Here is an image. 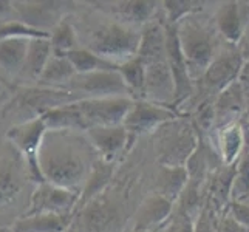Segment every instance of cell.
Masks as SVG:
<instances>
[{
    "label": "cell",
    "instance_id": "27",
    "mask_svg": "<svg viewBox=\"0 0 249 232\" xmlns=\"http://www.w3.org/2000/svg\"><path fill=\"white\" fill-rule=\"evenodd\" d=\"M246 135L240 124L234 123L226 127H223L220 133V152L223 162L228 167H232L235 162H238L240 157L245 150Z\"/></svg>",
    "mask_w": 249,
    "mask_h": 232
},
{
    "label": "cell",
    "instance_id": "39",
    "mask_svg": "<svg viewBox=\"0 0 249 232\" xmlns=\"http://www.w3.org/2000/svg\"><path fill=\"white\" fill-rule=\"evenodd\" d=\"M248 59H249V57H248Z\"/></svg>",
    "mask_w": 249,
    "mask_h": 232
},
{
    "label": "cell",
    "instance_id": "8",
    "mask_svg": "<svg viewBox=\"0 0 249 232\" xmlns=\"http://www.w3.org/2000/svg\"><path fill=\"white\" fill-rule=\"evenodd\" d=\"M81 194L70 191L53 183H42L34 186L30 195L28 208L23 215L33 214H59V215H71L76 204L79 203Z\"/></svg>",
    "mask_w": 249,
    "mask_h": 232
},
{
    "label": "cell",
    "instance_id": "4",
    "mask_svg": "<svg viewBox=\"0 0 249 232\" xmlns=\"http://www.w3.org/2000/svg\"><path fill=\"white\" fill-rule=\"evenodd\" d=\"M177 28L191 77H201L215 59L211 30L206 28L194 14L178 22Z\"/></svg>",
    "mask_w": 249,
    "mask_h": 232
},
{
    "label": "cell",
    "instance_id": "5",
    "mask_svg": "<svg viewBox=\"0 0 249 232\" xmlns=\"http://www.w3.org/2000/svg\"><path fill=\"white\" fill-rule=\"evenodd\" d=\"M47 132V125L40 116L17 123L8 128L6 132L8 143L22 155V158L27 162L28 174L34 186L45 183L44 174H42L39 164V152Z\"/></svg>",
    "mask_w": 249,
    "mask_h": 232
},
{
    "label": "cell",
    "instance_id": "23",
    "mask_svg": "<svg viewBox=\"0 0 249 232\" xmlns=\"http://www.w3.org/2000/svg\"><path fill=\"white\" fill-rule=\"evenodd\" d=\"M45 123L47 130H71V132H87L89 127L81 111L74 104L59 107L47 111L40 116Z\"/></svg>",
    "mask_w": 249,
    "mask_h": 232
},
{
    "label": "cell",
    "instance_id": "16",
    "mask_svg": "<svg viewBox=\"0 0 249 232\" xmlns=\"http://www.w3.org/2000/svg\"><path fill=\"white\" fill-rule=\"evenodd\" d=\"M98 157L107 162H111L116 155H119L128 140V133L124 125H108V127H91L85 132Z\"/></svg>",
    "mask_w": 249,
    "mask_h": 232
},
{
    "label": "cell",
    "instance_id": "28",
    "mask_svg": "<svg viewBox=\"0 0 249 232\" xmlns=\"http://www.w3.org/2000/svg\"><path fill=\"white\" fill-rule=\"evenodd\" d=\"M111 174H113V167H111V162H107L104 160L98 158L96 162L93 164L91 172L87 178V183H85L82 192H81V198L79 203L81 206L89 204L90 201L94 200V196L104 191V187L110 181Z\"/></svg>",
    "mask_w": 249,
    "mask_h": 232
},
{
    "label": "cell",
    "instance_id": "17",
    "mask_svg": "<svg viewBox=\"0 0 249 232\" xmlns=\"http://www.w3.org/2000/svg\"><path fill=\"white\" fill-rule=\"evenodd\" d=\"M249 19V3L242 2H226L215 13V25L231 44H237L243 36L246 20Z\"/></svg>",
    "mask_w": 249,
    "mask_h": 232
},
{
    "label": "cell",
    "instance_id": "29",
    "mask_svg": "<svg viewBox=\"0 0 249 232\" xmlns=\"http://www.w3.org/2000/svg\"><path fill=\"white\" fill-rule=\"evenodd\" d=\"M67 57L73 64L76 73H94V71H118V67L113 62H108L98 54L91 53L87 48H76Z\"/></svg>",
    "mask_w": 249,
    "mask_h": 232
},
{
    "label": "cell",
    "instance_id": "2",
    "mask_svg": "<svg viewBox=\"0 0 249 232\" xmlns=\"http://www.w3.org/2000/svg\"><path fill=\"white\" fill-rule=\"evenodd\" d=\"M84 40V48L108 62L121 65L138 56L141 33L121 22H101L89 28Z\"/></svg>",
    "mask_w": 249,
    "mask_h": 232
},
{
    "label": "cell",
    "instance_id": "18",
    "mask_svg": "<svg viewBox=\"0 0 249 232\" xmlns=\"http://www.w3.org/2000/svg\"><path fill=\"white\" fill-rule=\"evenodd\" d=\"M71 223V215L59 214H33L20 215L8 228L10 232H65Z\"/></svg>",
    "mask_w": 249,
    "mask_h": 232
},
{
    "label": "cell",
    "instance_id": "37",
    "mask_svg": "<svg viewBox=\"0 0 249 232\" xmlns=\"http://www.w3.org/2000/svg\"><path fill=\"white\" fill-rule=\"evenodd\" d=\"M17 19L14 8H13V2H2L0 0V22H6V20H13Z\"/></svg>",
    "mask_w": 249,
    "mask_h": 232
},
{
    "label": "cell",
    "instance_id": "19",
    "mask_svg": "<svg viewBox=\"0 0 249 232\" xmlns=\"http://www.w3.org/2000/svg\"><path fill=\"white\" fill-rule=\"evenodd\" d=\"M246 94L243 91L242 84L238 81H235L234 84H231L229 87H226L223 90L218 96L215 104H213V113H215V121L220 124H234L232 119L240 115L246 106Z\"/></svg>",
    "mask_w": 249,
    "mask_h": 232
},
{
    "label": "cell",
    "instance_id": "12",
    "mask_svg": "<svg viewBox=\"0 0 249 232\" xmlns=\"http://www.w3.org/2000/svg\"><path fill=\"white\" fill-rule=\"evenodd\" d=\"M166 53L167 64L175 81V101L174 104L186 101L194 93V81L189 73V67L184 59L181 45H179L177 25H166Z\"/></svg>",
    "mask_w": 249,
    "mask_h": 232
},
{
    "label": "cell",
    "instance_id": "32",
    "mask_svg": "<svg viewBox=\"0 0 249 232\" xmlns=\"http://www.w3.org/2000/svg\"><path fill=\"white\" fill-rule=\"evenodd\" d=\"M118 73L121 74L123 81L125 82L132 98L144 99V89H145V67L141 59L136 56L130 61H127L118 67Z\"/></svg>",
    "mask_w": 249,
    "mask_h": 232
},
{
    "label": "cell",
    "instance_id": "38",
    "mask_svg": "<svg viewBox=\"0 0 249 232\" xmlns=\"http://www.w3.org/2000/svg\"><path fill=\"white\" fill-rule=\"evenodd\" d=\"M0 232H10V231H8V228H3V229H0Z\"/></svg>",
    "mask_w": 249,
    "mask_h": 232
},
{
    "label": "cell",
    "instance_id": "6",
    "mask_svg": "<svg viewBox=\"0 0 249 232\" xmlns=\"http://www.w3.org/2000/svg\"><path fill=\"white\" fill-rule=\"evenodd\" d=\"M85 98L78 93L53 87H20L14 98V107L27 111L31 118H39L47 111L74 104Z\"/></svg>",
    "mask_w": 249,
    "mask_h": 232
},
{
    "label": "cell",
    "instance_id": "35",
    "mask_svg": "<svg viewBox=\"0 0 249 232\" xmlns=\"http://www.w3.org/2000/svg\"><path fill=\"white\" fill-rule=\"evenodd\" d=\"M200 2H181V0H177V2H164L162 8H164L166 16H167V22L172 25H177L178 22H181L184 17L195 14L198 10H201Z\"/></svg>",
    "mask_w": 249,
    "mask_h": 232
},
{
    "label": "cell",
    "instance_id": "25",
    "mask_svg": "<svg viewBox=\"0 0 249 232\" xmlns=\"http://www.w3.org/2000/svg\"><path fill=\"white\" fill-rule=\"evenodd\" d=\"M170 212H172V201L161 195H153L138 211L135 229L147 231V229L155 228L169 217Z\"/></svg>",
    "mask_w": 249,
    "mask_h": 232
},
{
    "label": "cell",
    "instance_id": "3",
    "mask_svg": "<svg viewBox=\"0 0 249 232\" xmlns=\"http://www.w3.org/2000/svg\"><path fill=\"white\" fill-rule=\"evenodd\" d=\"M28 183L31 178L22 155L10 143L0 145V218L10 221V226L20 217L17 209L25 200Z\"/></svg>",
    "mask_w": 249,
    "mask_h": 232
},
{
    "label": "cell",
    "instance_id": "31",
    "mask_svg": "<svg viewBox=\"0 0 249 232\" xmlns=\"http://www.w3.org/2000/svg\"><path fill=\"white\" fill-rule=\"evenodd\" d=\"M189 178L186 167H166L162 166L158 177V195L174 201V198L181 194Z\"/></svg>",
    "mask_w": 249,
    "mask_h": 232
},
{
    "label": "cell",
    "instance_id": "26",
    "mask_svg": "<svg viewBox=\"0 0 249 232\" xmlns=\"http://www.w3.org/2000/svg\"><path fill=\"white\" fill-rule=\"evenodd\" d=\"M111 11L118 17V22L130 27L149 22L157 11V3L145 0H127L115 3L111 6Z\"/></svg>",
    "mask_w": 249,
    "mask_h": 232
},
{
    "label": "cell",
    "instance_id": "33",
    "mask_svg": "<svg viewBox=\"0 0 249 232\" xmlns=\"http://www.w3.org/2000/svg\"><path fill=\"white\" fill-rule=\"evenodd\" d=\"M45 39L50 37V33H44L28 27L27 23L20 22L19 19L0 22V42L8 39Z\"/></svg>",
    "mask_w": 249,
    "mask_h": 232
},
{
    "label": "cell",
    "instance_id": "13",
    "mask_svg": "<svg viewBox=\"0 0 249 232\" xmlns=\"http://www.w3.org/2000/svg\"><path fill=\"white\" fill-rule=\"evenodd\" d=\"M243 67L245 61L240 51L215 57L208 70L204 71V74L200 77L203 89L209 94H220L231 84L238 81V76L242 73Z\"/></svg>",
    "mask_w": 249,
    "mask_h": 232
},
{
    "label": "cell",
    "instance_id": "30",
    "mask_svg": "<svg viewBox=\"0 0 249 232\" xmlns=\"http://www.w3.org/2000/svg\"><path fill=\"white\" fill-rule=\"evenodd\" d=\"M50 44L53 54L56 56H67L73 50L79 48V37L76 27L68 20V17L57 25V27L50 33Z\"/></svg>",
    "mask_w": 249,
    "mask_h": 232
},
{
    "label": "cell",
    "instance_id": "20",
    "mask_svg": "<svg viewBox=\"0 0 249 232\" xmlns=\"http://www.w3.org/2000/svg\"><path fill=\"white\" fill-rule=\"evenodd\" d=\"M51 54H53V50H51L50 37L31 39L30 47H28V53H27V59H25L23 68H22V71H20L17 79L27 81V82L31 81V82L37 84L39 77L42 73H44Z\"/></svg>",
    "mask_w": 249,
    "mask_h": 232
},
{
    "label": "cell",
    "instance_id": "15",
    "mask_svg": "<svg viewBox=\"0 0 249 232\" xmlns=\"http://www.w3.org/2000/svg\"><path fill=\"white\" fill-rule=\"evenodd\" d=\"M161 143L160 161L166 167H186L196 150V136L192 128L187 127L179 128L175 135L166 136Z\"/></svg>",
    "mask_w": 249,
    "mask_h": 232
},
{
    "label": "cell",
    "instance_id": "9",
    "mask_svg": "<svg viewBox=\"0 0 249 232\" xmlns=\"http://www.w3.org/2000/svg\"><path fill=\"white\" fill-rule=\"evenodd\" d=\"M132 98H99L84 99L74 102V107L81 111L87 127H108L123 125L128 110L133 106Z\"/></svg>",
    "mask_w": 249,
    "mask_h": 232
},
{
    "label": "cell",
    "instance_id": "36",
    "mask_svg": "<svg viewBox=\"0 0 249 232\" xmlns=\"http://www.w3.org/2000/svg\"><path fill=\"white\" fill-rule=\"evenodd\" d=\"M232 212H234V218L246 228H249V206L243 203H235L232 206Z\"/></svg>",
    "mask_w": 249,
    "mask_h": 232
},
{
    "label": "cell",
    "instance_id": "7",
    "mask_svg": "<svg viewBox=\"0 0 249 232\" xmlns=\"http://www.w3.org/2000/svg\"><path fill=\"white\" fill-rule=\"evenodd\" d=\"M64 90L78 93L85 99L99 98H132L125 82L118 71H94V73H78ZM133 99V98H132Z\"/></svg>",
    "mask_w": 249,
    "mask_h": 232
},
{
    "label": "cell",
    "instance_id": "1",
    "mask_svg": "<svg viewBox=\"0 0 249 232\" xmlns=\"http://www.w3.org/2000/svg\"><path fill=\"white\" fill-rule=\"evenodd\" d=\"M96 155L85 132L48 130L40 145L39 164L45 181L81 194Z\"/></svg>",
    "mask_w": 249,
    "mask_h": 232
},
{
    "label": "cell",
    "instance_id": "34",
    "mask_svg": "<svg viewBox=\"0 0 249 232\" xmlns=\"http://www.w3.org/2000/svg\"><path fill=\"white\" fill-rule=\"evenodd\" d=\"M231 194H232V198L235 201L245 200L246 196H249V147L246 144L242 157L237 162Z\"/></svg>",
    "mask_w": 249,
    "mask_h": 232
},
{
    "label": "cell",
    "instance_id": "10",
    "mask_svg": "<svg viewBox=\"0 0 249 232\" xmlns=\"http://www.w3.org/2000/svg\"><path fill=\"white\" fill-rule=\"evenodd\" d=\"M73 5V2H13L17 19L44 33H51L68 17Z\"/></svg>",
    "mask_w": 249,
    "mask_h": 232
},
{
    "label": "cell",
    "instance_id": "22",
    "mask_svg": "<svg viewBox=\"0 0 249 232\" xmlns=\"http://www.w3.org/2000/svg\"><path fill=\"white\" fill-rule=\"evenodd\" d=\"M31 39H8L0 42V70L13 79H17L27 59Z\"/></svg>",
    "mask_w": 249,
    "mask_h": 232
},
{
    "label": "cell",
    "instance_id": "24",
    "mask_svg": "<svg viewBox=\"0 0 249 232\" xmlns=\"http://www.w3.org/2000/svg\"><path fill=\"white\" fill-rule=\"evenodd\" d=\"M76 74L78 73H76L73 64L70 62V59L67 56L51 54L45 70L40 74L36 85H39V87L62 89L64 85L70 82Z\"/></svg>",
    "mask_w": 249,
    "mask_h": 232
},
{
    "label": "cell",
    "instance_id": "21",
    "mask_svg": "<svg viewBox=\"0 0 249 232\" xmlns=\"http://www.w3.org/2000/svg\"><path fill=\"white\" fill-rule=\"evenodd\" d=\"M138 57L144 65L164 61L166 53V28L160 23H149L141 31V42L138 48Z\"/></svg>",
    "mask_w": 249,
    "mask_h": 232
},
{
    "label": "cell",
    "instance_id": "11",
    "mask_svg": "<svg viewBox=\"0 0 249 232\" xmlns=\"http://www.w3.org/2000/svg\"><path fill=\"white\" fill-rule=\"evenodd\" d=\"M175 119L177 113L167 106L153 104V102H149L145 99H135L123 125L128 136H136L155 130L160 125L174 123Z\"/></svg>",
    "mask_w": 249,
    "mask_h": 232
},
{
    "label": "cell",
    "instance_id": "14",
    "mask_svg": "<svg viewBox=\"0 0 249 232\" xmlns=\"http://www.w3.org/2000/svg\"><path fill=\"white\" fill-rule=\"evenodd\" d=\"M145 67V89L144 99L153 104L167 106L175 101V81L167 64L164 61L152 62Z\"/></svg>",
    "mask_w": 249,
    "mask_h": 232
}]
</instances>
